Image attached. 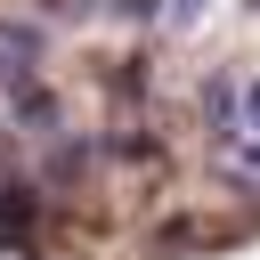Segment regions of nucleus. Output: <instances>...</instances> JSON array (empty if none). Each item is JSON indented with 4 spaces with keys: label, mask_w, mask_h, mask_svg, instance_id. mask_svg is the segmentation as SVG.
<instances>
[{
    "label": "nucleus",
    "mask_w": 260,
    "mask_h": 260,
    "mask_svg": "<svg viewBox=\"0 0 260 260\" xmlns=\"http://www.w3.org/2000/svg\"><path fill=\"white\" fill-rule=\"evenodd\" d=\"M195 8H203V0H171V16H179V24H187V16H195Z\"/></svg>",
    "instance_id": "obj_2"
},
{
    "label": "nucleus",
    "mask_w": 260,
    "mask_h": 260,
    "mask_svg": "<svg viewBox=\"0 0 260 260\" xmlns=\"http://www.w3.org/2000/svg\"><path fill=\"white\" fill-rule=\"evenodd\" d=\"M24 81H41V32L0 16V89H24Z\"/></svg>",
    "instance_id": "obj_1"
}]
</instances>
